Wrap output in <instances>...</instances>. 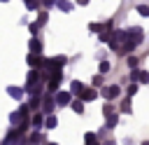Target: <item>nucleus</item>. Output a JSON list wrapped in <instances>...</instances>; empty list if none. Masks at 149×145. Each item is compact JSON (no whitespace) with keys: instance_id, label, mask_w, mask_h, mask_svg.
<instances>
[{"instance_id":"27","label":"nucleus","mask_w":149,"mask_h":145,"mask_svg":"<svg viewBox=\"0 0 149 145\" xmlns=\"http://www.w3.org/2000/svg\"><path fill=\"white\" fill-rule=\"evenodd\" d=\"M44 21H47V14H44V12H42V14H40V19H37V21H35V23H37V26H42V23H44Z\"/></svg>"},{"instance_id":"17","label":"nucleus","mask_w":149,"mask_h":145,"mask_svg":"<svg viewBox=\"0 0 149 145\" xmlns=\"http://www.w3.org/2000/svg\"><path fill=\"white\" fill-rule=\"evenodd\" d=\"M28 143H30V145H40V143H42V136H40V133H33V136L28 138Z\"/></svg>"},{"instance_id":"30","label":"nucleus","mask_w":149,"mask_h":145,"mask_svg":"<svg viewBox=\"0 0 149 145\" xmlns=\"http://www.w3.org/2000/svg\"><path fill=\"white\" fill-rule=\"evenodd\" d=\"M128 65L135 68V65H137V58H135V56H128Z\"/></svg>"},{"instance_id":"13","label":"nucleus","mask_w":149,"mask_h":145,"mask_svg":"<svg viewBox=\"0 0 149 145\" xmlns=\"http://www.w3.org/2000/svg\"><path fill=\"white\" fill-rule=\"evenodd\" d=\"M56 124H58V119H56L54 115H49V117L44 119V126H47V129H56Z\"/></svg>"},{"instance_id":"1","label":"nucleus","mask_w":149,"mask_h":145,"mask_svg":"<svg viewBox=\"0 0 149 145\" xmlns=\"http://www.w3.org/2000/svg\"><path fill=\"white\" fill-rule=\"evenodd\" d=\"M61 77H63V72H61V70H56V72L51 75V80H49V87H47V89H49V94H54V91L58 89V82H61Z\"/></svg>"},{"instance_id":"19","label":"nucleus","mask_w":149,"mask_h":145,"mask_svg":"<svg viewBox=\"0 0 149 145\" xmlns=\"http://www.w3.org/2000/svg\"><path fill=\"white\" fill-rule=\"evenodd\" d=\"M98 70H100V75H105V72H109V63H107V61H102Z\"/></svg>"},{"instance_id":"3","label":"nucleus","mask_w":149,"mask_h":145,"mask_svg":"<svg viewBox=\"0 0 149 145\" xmlns=\"http://www.w3.org/2000/svg\"><path fill=\"white\" fill-rule=\"evenodd\" d=\"M79 96H81V101H95L98 98V91L95 89H84Z\"/></svg>"},{"instance_id":"11","label":"nucleus","mask_w":149,"mask_h":145,"mask_svg":"<svg viewBox=\"0 0 149 145\" xmlns=\"http://www.w3.org/2000/svg\"><path fill=\"white\" fill-rule=\"evenodd\" d=\"M7 94H9L12 98H16V101L23 96V91H21V89H16V87H7Z\"/></svg>"},{"instance_id":"21","label":"nucleus","mask_w":149,"mask_h":145,"mask_svg":"<svg viewBox=\"0 0 149 145\" xmlns=\"http://www.w3.org/2000/svg\"><path fill=\"white\" fill-rule=\"evenodd\" d=\"M65 61H68L65 56H56V58H54V63H56V65H65Z\"/></svg>"},{"instance_id":"20","label":"nucleus","mask_w":149,"mask_h":145,"mask_svg":"<svg viewBox=\"0 0 149 145\" xmlns=\"http://www.w3.org/2000/svg\"><path fill=\"white\" fill-rule=\"evenodd\" d=\"M137 12H140L142 16H149V7H147V5H140V7H137Z\"/></svg>"},{"instance_id":"34","label":"nucleus","mask_w":149,"mask_h":145,"mask_svg":"<svg viewBox=\"0 0 149 145\" xmlns=\"http://www.w3.org/2000/svg\"><path fill=\"white\" fill-rule=\"evenodd\" d=\"M77 5H88V0H77Z\"/></svg>"},{"instance_id":"33","label":"nucleus","mask_w":149,"mask_h":145,"mask_svg":"<svg viewBox=\"0 0 149 145\" xmlns=\"http://www.w3.org/2000/svg\"><path fill=\"white\" fill-rule=\"evenodd\" d=\"M42 2H44L47 7H51V5H56V0H42Z\"/></svg>"},{"instance_id":"18","label":"nucleus","mask_w":149,"mask_h":145,"mask_svg":"<svg viewBox=\"0 0 149 145\" xmlns=\"http://www.w3.org/2000/svg\"><path fill=\"white\" fill-rule=\"evenodd\" d=\"M40 103H42V101H40V94H33V98H30V103H28V105H30V108H37Z\"/></svg>"},{"instance_id":"8","label":"nucleus","mask_w":149,"mask_h":145,"mask_svg":"<svg viewBox=\"0 0 149 145\" xmlns=\"http://www.w3.org/2000/svg\"><path fill=\"white\" fill-rule=\"evenodd\" d=\"M42 63V58H40V54H35V51H30V56H28V65H40Z\"/></svg>"},{"instance_id":"35","label":"nucleus","mask_w":149,"mask_h":145,"mask_svg":"<svg viewBox=\"0 0 149 145\" xmlns=\"http://www.w3.org/2000/svg\"><path fill=\"white\" fill-rule=\"evenodd\" d=\"M142 145H149V140H147V143H142Z\"/></svg>"},{"instance_id":"5","label":"nucleus","mask_w":149,"mask_h":145,"mask_svg":"<svg viewBox=\"0 0 149 145\" xmlns=\"http://www.w3.org/2000/svg\"><path fill=\"white\" fill-rule=\"evenodd\" d=\"M70 108H72L77 115H81V112H84V101H81V98H77V101H72V103H70Z\"/></svg>"},{"instance_id":"10","label":"nucleus","mask_w":149,"mask_h":145,"mask_svg":"<svg viewBox=\"0 0 149 145\" xmlns=\"http://www.w3.org/2000/svg\"><path fill=\"white\" fill-rule=\"evenodd\" d=\"M28 47H30V51H35V54H40V51H42V42H40V40H35V37L30 40V44H28Z\"/></svg>"},{"instance_id":"2","label":"nucleus","mask_w":149,"mask_h":145,"mask_svg":"<svg viewBox=\"0 0 149 145\" xmlns=\"http://www.w3.org/2000/svg\"><path fill=\"white\" fill-rule=\"evenodd\" d=\"M119 94H121V89H119L116 84H112V87H105V89H102V96H105V98H116Z\"/></svg>"},{"instance_id":"26","label":"nucleus","mask_w":149,"mask_h":145,"mask_svg":"<svg viewBox=\"0 0 149 145\" xmlns=\"http://www.w3.org/2000/svg\"><path fill=\"white\" fill-rule=\"evenodd\" d=\"M26 7H28V9H35V7H37V0H26Z\"/></svg>"},{"instance_id":"15","label":"nucleus","mask_w":149,"mask_h":145,"mask_svg":"<svg viewBox=\"0 0 149 145\" xmlns=\"http://www.w3.org/2000/svg\"><path fill=\"white\" fill-rule=\"evenodd\" d=\"M84 89H86V87H84V84H81V82H77V80H74V82H72V94H81V91H84Z\"/></svg>"},{"instance_id":"12","label":"nucleus","mask_w":149,"mask_h":145,"mask_svg":"<svg viewBox=\"0 0 149 145\" xmlns=\"http://www.w3.org/2000/svg\"><path fill=\"white\" fill-rule=\"evenodd\" d=\"M30 124H33L35 129H40V126L44 124V117H42V115H33V117H30Z\"/></svg>"},{"instance_id":"28","label":"nucleus","mask_w":149,"mask_h":145,"mask_svg":"<svg viewBox=\"0 0 149 145\" xmlns=\"http://www.w3.org/2000/svg\"><path fill=\"white\" fill-rule=\"evenodd\" d=\"M91 30H93V33H100L102 26H100V23H91Z\"/></svg>"},{"instance_id":"14","label":"nucleus","mask_w":149,"mask_h":145,"mask_svg":"<svg viewBox=\"0 0 149 145\" xmlns=\"http://www.w3.org/2000/svg\"><path fill=\"white\" fill-rule=\"evenodd\" d=\"M84 140H86V145H98V136H95V133H91V131L84 136Z\"/></svg>"},{"instance_id":"9","label":"nucleus","mask_w":149,"mask_h":145,"mask_svg":"<svg viewBox=\"0 0 149 145\" xmlns=\"http://www.w3.org/2000/svg\"><path fill=\"white\" fill-rule=\"evenodd\" d=\"M54 103H56V96H47L44 98V112H51L54 110Z\"/></svg>"},{"instance_id":"36","label":"nucleus","mask_w":149,"mask_h":145,"mask_svg":"<svg viewBox=\"0 0 149 145\" xmlns=\"http://www.w3.org/2000/svg\"><path fill=\"white\" fill-rule=\"evenodd\" d=\"M49 145H56V143H49Z\"/></svg>"},{"instance_id":"31","label":"nucleus","mask_w":149,"mask_h":145,"mask_svg":"<svg viewBox=\"0 0 149 145\" xmlns=\"http://www.w3.org/2000/svg\"><path fill=\"white\" fill-rule=\"evenodd\" d=\"M28 28H30V33H33V35H35V33H37V28H40V26H37V23H35V21H33V23H30V26H28Z\"/></svg>"},{"instance_id":"16","label":"nucleus","mask_w":149,"mask_h":145,"mask_svg":"<svg viewBox=\"0 0 149 145\" xmlns=\"http://www.w3.org/2000/svg\"><path fill=\"white\" fill-rule=\"evenodd\" d=\"M116 122H119V115H109V117H107V124H105V126H109V129H112V126H116Z\"/></svg>"},{"instance_id":"25","label":"nucleus","mask_w":149,"mask_h":145,"mask_svg":"<svg viewBox=\"0 0 149 145\" xmlns=\"http://www.w3.org/2000/svg\"><path fill=\"white\" fill-rule=\"evenodd\" d=\"M140 82H144V84H149V72H140Z\"/></svg>"},{"instance_id":"24","label":"nucleus","mask_w":149,"mask_h":145,"mask_svg":"<svg viewBox=\"0 0 149 145\" xmlns=\"http://www.w3.org/2000/svg\"><path fill=\"white\" fill-rule=\"evenodd\" d=\"M121 112H130V101H123V105H121Z\"/></svg>"},{"instance_id":"23","label":"nucleus","mask_w":149,"mask_h":145,"mask_svg":"<svg viewBox=\"0 0 149 145\" xmlns=\"http://www.w3.org/2000/svg\"><path fill=\"white\" fill-rule=\"evenodd\" d=\"M126 91H128V96H133V94H137V84H130V87H128Z\"/></svg>"},{"instance_id":"7","label":"nucleus","mask_w":149,"mask_h":145,"mask_svg":"<svg viewBox=\"0 0 149 145\" xmlns=\"http://www.w3.org/2000/svg\"><path fill=\"white\" fill-rule=\"evenodd\" d=\"M130 35H133V40H135V42H142V37H144L142 28H137V26H135V28H130Z\"/></svg>"},{"instance_id":"6","label":"nucleus","mask_w":149,"mask_h":145,"mask_svg":"<svg viewBox=\"0 0 149 145\" xmlns=\"http://www.w3.org/2000/svg\"><path fill=\"white\" fill-rule=\"evenodd\" d=\"M56 7H58L61 12H70V9H72V2H68V0H56Z\"/></svg>"},{"instance_id":"29","label":"nucleus","mask_w":149,"mask_h":145,"mask_svg":"<svg viewBox=\"0 0 149 145\" xmlns=\"http://www.w3.org/2000/svg\"><path fill=\"white\" fill-rule=\"evenodd\" d=\"M100 40H102V42H109L112 35H109V33H100Z\"/></svg>"},{"instance_id":"32","label":"nucleus","mask_w":149,"mask_h":145,"mask_svg":"<svg viewBox=\"0 0 149 145\" xmlns=\"http://www.w3.org/2000/svg\"><path fill=\"white\" fill-rule=\"evenodd\" d=\"M102 112H105V117H109V115H112V105H105V108H102Z\"/></svg>"},{"instance_id":"4","label":"nucleus","mask_w":149,"mask_h":145,"mask_svg":"<svg viewBox=\"0 0 149 145\" xmlns=\"http://www.w3.org/2000/svg\"><path fill=\"white\" fill-rule=\"evenodd\" d=\"M56 103H61V105L72 103V101H70V94H68V91H58V94H56Z\"/></svg>"},{"instance_id":"37","label":"nucleus","mask_w":149,"mask_h":145,"mask_svg":"<svg viewBox=\"0 0 149 145\" xmlns=\"http://www.w3.org/2000/svg\"><path fill=\"white\" fill-rule=\"evenodd\" d=\"M107 145H112V143H107Z\"/></svg>"},{"instance_id":"22","label":"nucleus","mask_w":149,"mask_h":145,"mask_svg":"<svg viewBox=\"0 0 149 145\" xmlns=\"http://www.w3.org/2000/svg\"><path fill=\"white\" fill-rule=\"evenodd\" d=\"M14 145H30V143H28V140H26V138H21V133H19V138H16V140H14Z\"/></svg>"},{"instance_id":"38","label":"nucleus","mask_w":149,"mask_h":145,"mask_svg":"<svg viewBox=\"0 0 149 145\" xmlns=\"http://www.w3.org/2000/svg\"><path fill=\"white\" fill-rule=\"evenodd\" d=\"M2 2H7V0H2Z\"/></svg>"}]
</instances>
